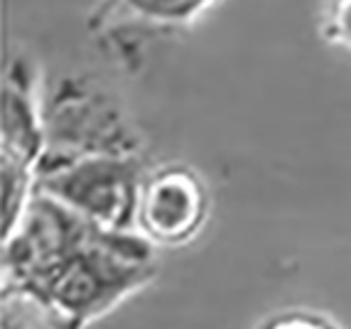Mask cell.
<instances>
[{"label":"cell","instance_id":"1","mask_svg":"<svg viewBox=\"0 0 351 329\" xmlns=\"http://www.w3.org/2000/svg\"><path fill=\"white\" fill-rule=\"evenodd\" d=\"M202 189L184 172H167L147 187L143 221L155 239L182 241L202 221Z\"/></svg>","mask_w":351,"mask_h":329},{"label":"cell","instance_id":"2","mask_svg":"<svg viewBox=\"0 0 351 329\" xmlns=\"http://www.w3.org/2000/svg\"><path fill=\"white\" fill-rule=\"evenodd\" d=\"M332 27L334 35L351 45V0H337L332 12Z\"/></svg>","mask_w":351,"mask_h":329}]
</instances>
